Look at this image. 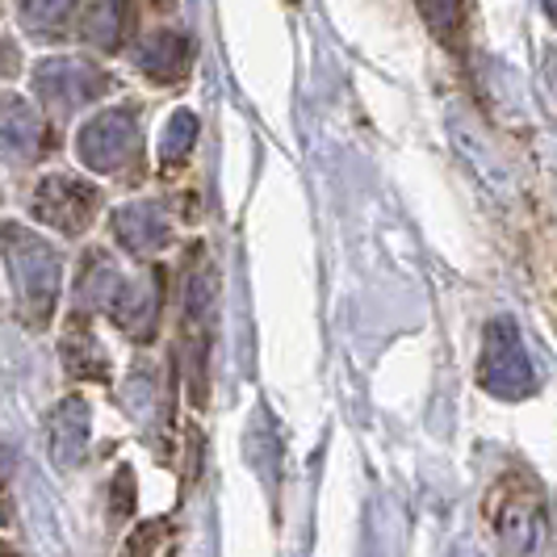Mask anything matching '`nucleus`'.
Returning <instances> with one entry per match:
<instances>
[{
    "label": "nucleus",
    "instance_id": "nucleus-1",
    "mask_svg": "<svg viewBox=\"0 0 557 557\" xmlns=\"http://www.w3.org/2000/svg\"><path fill=\"white\" fill-rule=\"evenodd\" d=\"M486 524L499 536L503 549H511V554L536 549L541 529H545V495H541V486L524 474H503L486 491Z\"/></svg>",
    "mask_w": 557,
    "mask_h": 557
},
{
    "label": "nucleus",
    "instance_id": "nucleus-2",
    "mask_svg": "<svg viewBox=\"0 0 557 557\" xmlns=\"http://www.w3.org/2000/svg\"><path fill=\"white\" fill-rule=\"evenodd\" d=\"M478 382L495 394V398H529L536 391V369H532L529 348H524L520 327L511 319H495L486 327Z\"/></svg>",
    "mask_w": 557,
    "mask_h": 557
},
{
    "label": "nucleus",
    "instance_id": "nucleus-3",
    "mask_svg": "<svg viewBox=\"0 0 557 557\" xmlns=\"http://www.w3.org/2000/svg\"><path fill=\"white\" fill-rule=\"evenodd\" d=\"M423 13H428L432 29H436L445 42H457L453 29L461 34V0H423Z\"/></svg>",
    "mask_w": 557,
    "mask_h": 557
}]
</instances>
